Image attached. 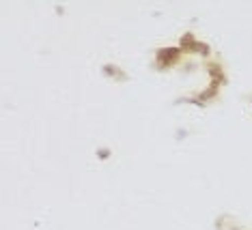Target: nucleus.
I'll list each match as a JSON object with an SVG mask.
<instances>
[]
</instances>
